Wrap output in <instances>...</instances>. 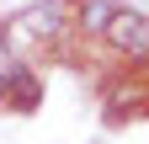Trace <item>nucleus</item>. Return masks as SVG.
I'll return each mask as SVG.
<instances>
[{
  "instance_id": "obj_3",
  "label": "nucleus",
  "mask_w": 149,
  "mask_h": 144,
  "mask_svg": "<svg viewBox=\"0 0 149 144\" xmlns=\"http://www.w3.org/2000/svg\"><path fill=\"white\" fill-rule=\"evenodd\" d=\"M112 11H117L112 0H85V6H80V27L101 38V32H107V22H112Z\"/></svg>"
},
{
  "instance_id": "obj_4",
  "label": "nucleus",
  "mask_w": 149,
  "mask_h": 144,
  "mask_svg": "<svg viewBox=\"0 0 149 144\" xmlns=\"http://www.w3.org/2000/svg\"><path fill=\"white\" fill-rule=\"evenodd\" d=\"M0 75H6V80L16 75V59H11V43H6V38H0Z\"/></svg>"
},
{
  "instance_id": "obj_5",
  "label": "nucleus",
  "mask_w": 149,
  "mask_h": 144,
  "mask_svg": "<svg viewBox=\"0 0 149 144\" xmlns=\"http://www.w3.org/2000/svg\"><path fill=\"white\" fill-rule=\"evenodd\" d=\"M11 80H16V75H11ZM11 80H6V75H0V101H6V91H11Z\"/></svg>"
},
{
  "instance_id": "obj_1",
  "label": "nucleus",
  "mask_w": 149,
  "mask_h": 144,
  "mask_svg": "<svg viewBox=\"0 0 149 144\" xmlns=\"http://www.w3.org/2000/svg\"><path fill=\"white\" fill-rule=\"evenodd\" d=\"M101 38L117 48V53H128V59H149V16H139V11H123V6H117Z\"/></svg>"
},
{
  "instance_id": "obj_2",
  "label": "nucleus",
  "mask_w": 149,
  "mask_h": 144,
  "mask_svg": "<svg viewBox=\"0 0 149 144\" xmlns=\"http://www.w3.org/2000/svg\"><path fill=\"white\" fill-rule=\"evenodd\" d=\"M59 27H64V11L59 6H37L27 16H16V32H27V38H53Z\"/></svg>"
}]
</instances>
